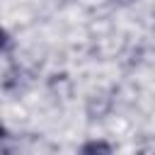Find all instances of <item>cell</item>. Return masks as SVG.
<instances>
[{
    "label": "cell",
    "mask_w": 155,
    "mask_h": 155,
    "mask_svg": "<svg viewBox=\"0 0 155 155\" xmlns=\"http://www.w3.org/2000/svg\"><path fill=\"white\" fill-rule=\"evenodd\" d=\"M80 155H111V145L107 140H90L80 148Z\"/></svg>",
    "instance_id": "1"
},
{
    "label": "cell",
    "mask_w": 155,
    "mask_h": 155,
    "mask_svg": "<svg viewBox=\"0 0 155 155\" xmlns=\"http://www.w3.org/2000/svg\"><path fill=\"white\" fill-rule=\"evenodd\" d=\"M5 46H7V31L0 29V48H5Z\"/></svg>",
    "instance_id": "2"
},
{
    "label": "cell",
    "mask_w": 155,
    "mask_h": 155,
    "mask_svg": "<svg viewBox=\"0 0 155 155\" xmlns=\"http://www.w3.org/2000/svg\"><path fill=\"white\" fill-rule=\"evenodd\" d=\"M0 138H5V126L0 124Z\"/></svg>",
    "instance_id": "3"
}]
</instances>
